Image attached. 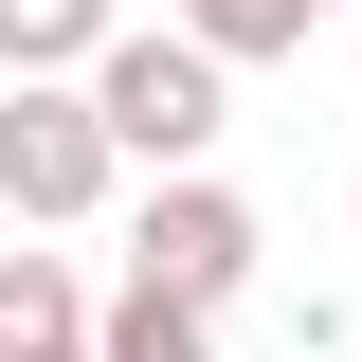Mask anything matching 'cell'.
I'll return each mask as SVG.
<instances>
[{"label":"cell","mask_w":362,"mask_h":362,"mask_svg":"<svg viewBox=\"0 0 362 362\" xmlns=\"http://www.w3.org/2000/svg\"><path fill=\"white\" fill-rule=\"evenodd\" d=\"M90 109H109V145H127V163L181 181L199 145L235 127V54H199L181 18H163V37H109V54H90Z\"/></svg>","instance_id":"1"},{"label":"cell","mask_w":362,"mask_h":362,"mask_svg":"<svg viewBox=\"0 0 362 362\" xmlns=\"http://www.w3.org/2000/svg\"><path fill=\"white\" fill-rule=\"evenodd\" d=\"M127 181V145H109V109H90V73H37V90H0V199H18V235L90 218Z\"/></svg>","instance_id":"2"},{"label":"cell","mask_w":362,"mask_h":362,"mask_svg":"<svg viewBox=\"0 0 362 362\" xmlns=\"http://www.w3.org/2000/svg\"><path fill=\"white\" fill-rule=\"evenodd\" d=\"M127 272H145V290H181V308H218V326H235V290H254V199H235L218 163H181V181H145V218H127Z\"/></svg>","instance_id":"3"},{"label":"cell","mask_w":362,"mask_h":362,"mask_svg":"<svg viewBox=\"0 0 362 362\" xmlns=\"http://www.w3.org/2000/svg\"><path fill=\"white\" fill-rule=\"evenodd\" d=\"M109 37H127L109 0H0V90H37V73H90Z\"/></svg>","instance_id":"4"},{"label":"cell","mask_w":362,"mask_h":362,"mask_svg":"<svg viewBox=\"0 0 362 362\" xmlns=\"http://www.w3.org/2000/svg\"><path fill=\"white\" fill-rule=\"evenodd\" d=\"M90 362H218V308H181V290H109V308H90Z\"/></svg>","instance_id":"5"},{"label":"cell","mask_w":362,"mask_h":362,"mask_svg":"<svg viewBox=\"0 0 362 362\" xmlns=\"http://www.w3.org/2000/svg\"><path fill=\"white\" fill-rule=\"evenodd\" d=\"M326 18H344V0H181V37H199V54H235V73H254V54H308Z\"/></svg>","instance_id":"6"},{"label":"cell","mask_w":362,"mask_h":362,"mask_svg":"<svg viewBox=\"0 0 362 362\" xmlns=\"http://www.w3.org/2000/svg\"><path fill=\"white\" fill-rule=\"evenodd\" d=\"M54 326H90L73 254H0V344H54Z\"/></svg>","instance_id":"7"},{"label":"cell","mask_w":362,"mask_h":362,"mask_svg":"<svg viewBox=\"0 0 362 362\" xmlns=\"http://www.w3.org/2000/svg\"><path fill=\"white\" fill-rule=\"evenodd\" d=\"M0 362H90V326H54V344H0Z\"/></svg>","instance_id":"8"},{"label":"cell","mask_w":362,"mask_h":362,"mask_svg":"<svg viewBox=\"0 0 362 362\" xmlns=\"http://www.w3.org/2000/svg\"><path fill=\"white\" fill-rule=\"evenodd\" d=\"M0 254H18V199H0Z\"/></svg>","instance_id":"9"}]
</instances>
